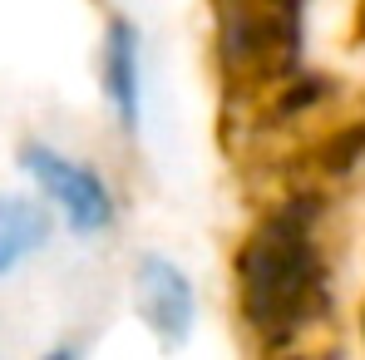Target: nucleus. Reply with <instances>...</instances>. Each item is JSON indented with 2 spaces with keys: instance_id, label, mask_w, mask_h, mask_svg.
Listing matches in <instances>:
<instances>
[{
  "instance_id": "obj_1",
  "label": "nucleus",
  "mask_w": 365,
  "mask_h": 360,
  "mask_svg": "<svg viewBox=\"0 0 365 360\" xmlns=\"http://www.w3.org/2000/svg\"><path fill=\"white\" fill-rule=\"evenodd\" d=\"M237 272H242L247 316L257 331L282 336V331L302 326V316L311 311V297H316V257H311L302 212L272 217L242 252Z\"/></svg>"
},
{
  "instance_id": "obj_2",
  "label": "nucleus",
  "mask_w": 365,
  "mask_h": 360,
  "mask_svg": "<svg viewBox=\"0 0 365 360\" xmlns=\"http://www.w3.org/2000/svg\"><path fill=\"white\" fill-rule=\"evenodd\" d=\"M20 163L64 207V217H69L74 232H104L114 222V197H109V187H104V178L94 168L69 163L55 148H40V143H25L20 148Z\"/></svg>"
},
{
  "instance_id": "obj_3",
  "label": "nucleus",
  "mask_w": 365,
  "mask_h": 360,
  "mask_svg": "<svg viewBox=\"0 0 365 360\" xmlns=\"http://www.w3.org/2000/svg\"><path fill=\"white\" fill-rule=\"evenodd\" d=\"M138 316L163 346H182L192 331V287L168 257H143L138 267Z\"/></svg>"
},
{
  "instance_id": "obj_4",
  "label": "nucleus",
  "mask_w": 365,
  "mask_h": 360,
  "mask_svg": "<svg viewBox=\"0 0 365 360\" xmlns=\"http://www.w3.org/2000/svg\"><path fill=\"white\" fill-rule=\"evenodd\" d=\"M104 84L114 99V114L123 128H138V30L128 20L109 25V50H104Z\"/></svg>"
},
{
  "instance_id": "obj_5",
  "label": "nucleus",
  "mask_w": 365,
  "mask_h": 360,
  "mask_svg": "<svg viewBox=\"0 0 365 360\" xmlns=\"http://www.w3.org/2000/svg\"><path fill=\"white\" fill-rule=\"evenodd\" d=\"M50 242V217L35 197H0V277Z\"/></svg>"
}]
</instances>
